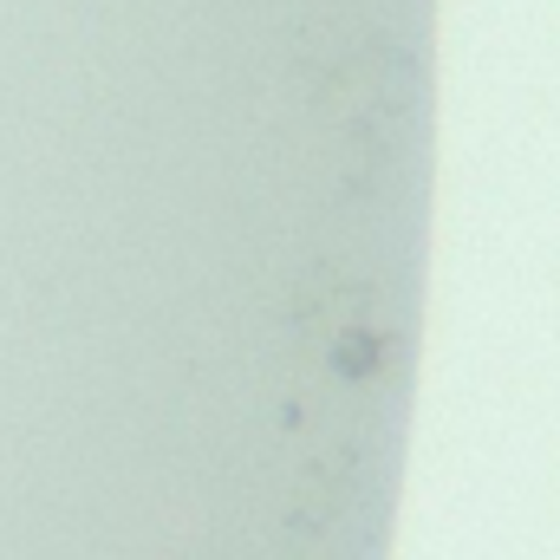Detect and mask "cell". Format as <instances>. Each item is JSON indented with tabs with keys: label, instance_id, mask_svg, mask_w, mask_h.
<instances>
[{
	"label": "cell",
	"instance_id": "obj_1",
	"mask_svg": "<svg viewBox=\"0 0 560 560\" xmlns=\"http://www.w3.org/2000/svg\"><path fill=\"white\" fill-rule=\"evenodd\" d=\"M378 359H385V339H372V332H346V339H332V365H339L346 378H372Z\"/></svg>",
	"mask_w": 560,
	"mask_h": 560
}]
</instances>
